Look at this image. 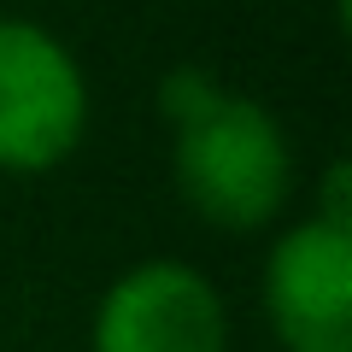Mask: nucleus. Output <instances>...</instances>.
Wrapping results in <instances>:
<instances>
[{
	"mask_svg": "<svg viewBox=\"0 0 352 352\" xmlns=\"http://www.w3.org/2000/svg\"><path fill=\"white\" fill-rule=\"evenodd\" d=\"M159 106L176 129L170 170L194 217L229 235L276 223L282 206L294 200V147L276 112L212 82L194 65L164 76Z\"/></svg>",
	"mask_w": 352,
	"mask_h": 352,
	"instance_id": "obj_1",
	"label": "nucleus"
},
{
	"mask_svg": "<svg viewBox=\"0 0 352 352\" xmlns=\"http://www.w3.org/2000/svg\"><path fill=\"white\" fill-rule=\"evenodd\" d=\"M88 135V76L47 24L0 12V170H59Z\"/></svg>",
	"mask_w": 352,
	"mask_h": 352,
	"instance_id": "obj_2",
	"label": "nucleus"
},
{
	"mask_svg": "<svg viewBox=\"0 0 352 352\" xmlns=\"http://www.w3.org/2000/svg\"><path fill=\"white\" fill-rule=\"evenodd\" d=\"M94 352H229V305L212 276L176 258H147L94 305Z\"/></svg>",
	"mask_w": 352,
	"mask_h": 352,
	"instance_id": "obj_3",
	"label": "nucleus"
},
{
	"mask_svg": "<svg viewBox=\"0 0 352 352\" xmlns=\"http://www.w3.org/2000/svg\"><path fill=\"white\" fill-rule=\"evenodd\" d=\"M264 317L282 352H352V229L294 223L264 258Z\"/></svg>",
	"mask_w": 352,
	"mask_h": 352,
	"instance_id": "obj_4",
	"label": "nucleus"
},
{
	"mask_svg": "<svg viewBox=\"0 0 352 352\" xmlns=\"http://www.w3.org/2000/svg\"><path fill=\"white\" fill-rule=\"evenodd\" d=\"M346 164H329L323 176V212H317V223H335V229H352V212H346Z\"/></svg>",
	"mask_w": 352,
	"mask_h": 352,
	"instance_id": "obj_5",
	"label": "nucleus"
}]
</instances>
